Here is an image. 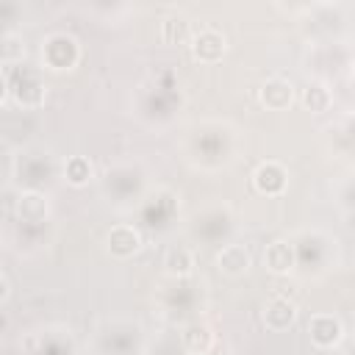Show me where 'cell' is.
<instances>
[{
    "mask_svg": "<svg viewBox=\"0 0 355 355\" xmlns=\"http://www.w3.org/2000/svg\"><path fill=\"white\" fill-rule=\"evenodd\" d=\"M8 94H11L19 105H25V108H36V105L44 103V83H42L36 75H25V78H19L14 86H8Z\"/></svg>",
    "mask_w": 355,
    "mask_h": 355,
    "instance_id": "30bf717a",
    "label": "cell"
},
{
    "mask_svg": "<svg viewBox=\"0 0 355 355\" xmlns=\"http://www.w3.org/2000/svg\"><path fill=\"white\" fill-rule=\"evenodd\" d=\"M180 341H183V347H186L189 352H194V355H205V352L214 347V333H211V327H208V324L194 322V324L183 327Z\"/></svg>",
    "mask_w": 355,
    "mask_h": 355,
    "instance_id": "7c38bea8",
    "label": "cell"
},
{
    "mask_svg": "<svg viewBox=\"0 0 355 355\" xmlns=\"http://www.w3.org/2000/svg\"><path fill=\"white\" fill-rule=\"evenodd\" d=\"M161 36H164L166 44H183L186 39H191V22H189L183 14L166 17V19L161 22Z\"/></svg>",
    "mask_w": 355,
    "mask_h": 355,
    "instance_id": "5bb4252c",
    "label": "cell"
},
{
    "mask_svg": "<svg viewBox=\"0 0 355 355\" xmlns=\"http://www.w3.org/2000/svg\"><path fill=\"white\" fill-rule=\"evenodd\" d=\"M108 250L111 255L116 258H128V255H136L141 250V233L130 225H116L111 227L108 233Z\"/></svg>",
    "mask_w": 355,
    "mask_h": 355,
    "instance_id": "ba28073f",
    "label": "cell"
},
{
    "mask_svg": "<svg viewBox=\"0 0 355 355\" xmlns=\"http://www.w3.org/2000/svg\"><path fill=\"white\" fill-rule=\"evenodd\" d=\"M42 53H44V61H47L50 67H55V69H67V67H72V64L78 61V44H75V39L67 36V33L50 36V39L44 42Z\"/></svg>",
    "mask_w": 355,
    "mask_h": 355,
    "instance_id": "7a4b0ae2",
    "label": "cell"
},
{
    "mask_svg": "<svg viewBox=\"0 0 355 355\" xmlns=\"http://www.w3.org/2000/svg\"><path fill=\"white\" fill-rule=\"evenodd\" d=\"M308 333L316 347H336L341 341V322L330 313H316L308 322Z\"/></svg>",
    "mask_w": 355,
    "mask_h": 355,
    "instance_id": "5b68a950",
    "label": "cell"
},
{
    "mask_svg": "<svg viewBox=\"0 0 355 355\" xmlns=\"http://www.w3.org/2000/svg\"><path fill=\"white\" fill-rule=\"evenodd\" d=\"M286 180H288V172L277 164V161H266L255 169L252 175V183L261 194H280L286 189Z\"/></svg>",
    "mask_w": 355,
    "mask_h": 355,
    "instance_id": "52a82bcc",
    "label": "cell"
},
{
    "mask_svg": "<svg viewBox=\"0 0 355 355\" xmlns=\"http://www.w3.org/2000/svg\"><path fill=\"white\" fill-rule=\"evenodd\" d=\"M64 178H67L72 186H86L89 178H92V164H89V158L72 155V158L64 164Z\"/></svg>",
    "mask_w": 355,
    "mask_h": 355,
    "instance_id": "2e32d148",
    "label": "cell"
},
{
    "mask_svg": "<svg viewBox=\"0 0 355 355\" xmlns=\"http://www.w3.org/2000/svg\"><path fill=\"white\" fill-rule=\"evenodd\" d=\"M302 105L313 114H322L330 105V92L322 83H308V89L302 92Z\"/></svg>",
    "mask_w": 355,
    "mask_h": 355,
    "instance_id": "e0dca14e",
    "label": "cell"
},
{
    "mask_svg": "<svg viewBox=\"0 0 355 355\" xmlns=\"http://www.w3.org/2000/svg\"><path fill=\"white\" fill-rule=\"evenodd\" d=\"M263 263L269 266V272H275V275H286L291 266H294V250H291V244L288 241H272L269 247H266V252H263Z\"/></svg>",
    "mask_w": 355,
    "mask_h": 355,
    "instance_id": "8fae6325",
    "label": "cell"
},
{
    "mask_svg": "<svg viewBox=\"0 0 355 355\" xmlns=\"http://www.w3.org/2000/svg\"><path fill=\"white\" fill-rule=\"evenodd\" d=\"M261 103L272 111H283L294 103V86L291 80L286 78H269L263 86H261Z\"/></svg>",
    "mask_w": 355,
    "mask_h": 355,
    "instance_id": "8992f818",
    "label": "cell"
},
{
    "mask_svg": "<svg viewBox=\"0 0 355 355\" xmlns=\"http://www.w3.org/2000/svg\"><path fill=\"white\" fill-rule=\"evenodd\" d=\"M164 269L172 277H186L194 269V258H191V252L186 247H169L166 255H164Z\"/></svg>",
    "mask_w": 355,
    "mask_h": 355,
    "instance_id": "4fadbf2b",
    "label": "cell"
},
{
    "mask_svg": "<svg viewBox=\"0 0 355 355\" xmlns=\"http://www.w3.org/2000/svg\"><path fill=\"white\" fill-rule=\"evenodd\" d=\"M189 42H191V55L197 61H202V64L219 61L225 55V50H227V39L216 28H200L197 33H191Z\"/></svg>",
    "mask_w": 355,
    "mask_h": 355,
    "instance_id": "6da1fadb",
    "label": "cell"
},
{
    "mask_svg": "<svg viewBox=\"0 0 355 355\" xmlns=\"http://www.w3.org/2000/svg\"><path fill=\"white\" fill-rule=\"evenodd\" d=\"M50 214V202L42 191H22L17 197V216L19 222H28V225H39L44 222Z\"/></svg>",
    "mask_w": 355,
    "mask_h": 355,
    "instance_id": "277c9868",
    "label": "cell"
},
{
    "mask_svg": "<svg viewBox=\"0 0 355 355\" xmlns=\"http://www.w3.org/2000/svg\"><path fill=\"white\" fill-rule=\"evenodd\" d=\"M216 266H219V272H225L230 277H239L250 269V250L244 244H227V247L219 250Z\"/></svg>",
    "mask_w": 355,
    "mask_h": 355,
    "instance_id": "9c48e42d",
    "label": "cell"
},
{
    "mask_svg": "<svg viewBox=\"0 0 355 355\" xmlns=\"http://www.w3.org/2000/svg\"><path fill=\"white\" fill-rule=\"evenodd\" d=\"M25 55V42L17 31H6L3 33V42H0V58H3V67L8 69L14 61H22Z\"/></svg>",
    "mask_w": 355,
    "mask_h": 355,
    "instance_id": "9a60e30c",
    "label": "cell"
},
{
    "mask_svg": "<svg viewBox=\"0 0 355 355\" xmlns=\"http://www.w3.org/2000/svg\"><path fill=\"white\" fill-rule=\"evenodd\" d=\"M294 322H297V305L291 300H286V297H275L263 308V324H266V330L280 333V330H288Z\"/></svg>",
    "mask_w": 355,
    "mask_h": 355,
    "instance_id": "3957f363",
    "label": "cell"
},
{
    "mask_svg": "<svg viewBox=\"0 0 355 355\" xmlns=\"http://www.w3.org/2000/svg\"><path fill=\"white\" fill-rule=\"evenodd\" d=\"M8 294H11V283H8V275H3L0 277V302H6Z\"/></svg>",
    "mask_w": 355,
    "mask_h": 355,
    "instance_id": "ac0fdd59",
    "label": "cell"
},
{
    "mask_svg": "<svg viewBox=\"0 0 355 355\" xmlns=\"http://www.w3.org/2000/svg\"><path fill=\"white\" fill-rule=\"evenodd\" d=\"M344 125H347V133H349V136H355V116H349Z\"/></svg>",
    "mask_w": 355,
    "mask_h": 355,
    "instance_id": "d6986e66",
    "label": "cell"
}]
</instances>
